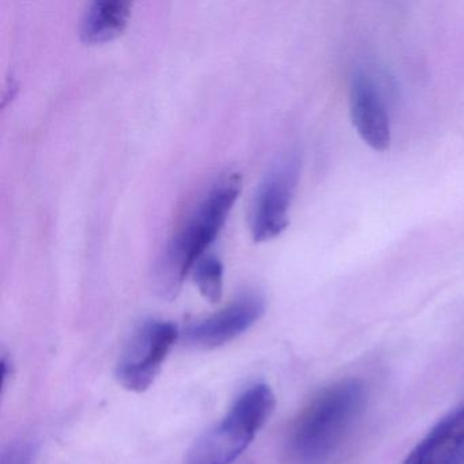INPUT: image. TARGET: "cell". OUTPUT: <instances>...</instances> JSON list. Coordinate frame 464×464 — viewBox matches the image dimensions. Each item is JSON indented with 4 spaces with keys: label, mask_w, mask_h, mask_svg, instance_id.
<instances>
[{
    "label": "cell",
    "mask_w": 464,
    "mask_h": 464,
    "mask_svg": "<svg viewBox=\"0 0 464 464\" xmlns=\"http://www.w3.org/2000/svg\"><path fill=\"white\" fill-rule=\"evenodd\" d=\"M368 391L362 380L347 377L323 388L290 429V464H331L362 418Z\"/></svg>",
    "instance_id": "1"
},
{
    "label": "cell",
    "mask_w": 464,
    "mask_h": 464,
    "mask_svg": "<svg viewBox=\"0 0 464 464\" xmlns=\"http://www.w3.org/2000/svg\"><path fill=\"white\" fill-rule=\"evenodd\" d=\"M240 192L238 173L221 176L170 238L154 268V286L162 298L173 300L180 292L184 279L221 232Z\"/></svg>",
    "instance_id": "2"
},
{
    "label": "cell",
    "mask_w": 464,
    "mask_h": 464,
    "mask_svg": "<svg viewBox=\"0 0 464 464\" xmlns=\"http://www.w3.org/2000/svg\"><path fill=\"white\" fill-rule=\"evenodd\" d=\"M276 407L270 385L246 388L227 414L206 431L189 450L187 464H233L254 441Z\"/></svg>",
    "instance_id": "3"
},
{
    "label": "cell",
    "mask_w": 464,
    "mask_h": 464,
    "mask_svg": "<svg viewBox=\"0 0 464 464\" xmlns=\"http://www.w3.org/2000/svg\"><path fill=\"white\" fill-rule=\"evenodd\" d=\"M300 175L301 159L295 151L282 156L266 173L255 192L249 218L256 243L273 240L286 229Z\"/></svg>",
    "instance_id": "4"
},
{
    "label": "cell",
    "mask_w": 464,
    "mask_h": 464,
    "mask_svg": "<svg viewBox=\"0 0 464 464\" xmlns=\"http://www.w3.org/2000/svg\"><path fill=\"white\" fill-rule=\"evenodd\" d=\"M179 338L173 323L149 320L132 335L119 360L116 377L126 390L143 392L156 382Z\"/></svg>",
    "instance_id": "5"
},
{
    "label": "cell",
    "mask_w": 464,
    "mask_h": 464,
    "mask_svg": "<svg viewBox=\"0 0 464 464\" xmlns=\"http://www.w3.org/2000/svg\"><path fill=\"white\" fill-rule=\"evenodd\" d=\"M350 113L361 140L377 151L390 148L391 121L387 96L371 72H358L350 88Z\"/></svg>",
    "instance_id": "6"
},
{
    "label": "cell",
    "mask_w": 464,
    "mask_h": 464,
    "mask_svg": "<svg viewBox=\"0 0 464 464\" xmlns=\"http://www.w3.org/2000/svg\"><path fill=\"white\" fill-rule=\"evenodd\" d=\"M266 303L259 295H241L227 308L189 325L187 341L199 349H217L248 331L265 314Z\"/></svg>",
    "instance_id": "7"
},
{
    "label": "cell",
    "mask_w": 464,
    "mask_h": 464,
    "mask_svg": "<svg viewBox=\"0 0 464 464\" xmlns=\"http://www.w3.org/2000/svg\"><path fill=\"white\" fill-rule=\"evenodd\" d=\"M463 447L464 403H461L436 422L401 464H452Z\"/></svg>",
    "instance_id": "8"
},
{
    "label": "cell",
    "mask_w": 464,
    "mask_h": 464,
    "mask_svg": "<svg viewBox=\"0 0 464 464\" xmlns=\"http://www.w3.org/2000/svg\"><path fill=\"white\" fill-rule=\"evenodd\" d=\"M131 17V4L121 0L94 2L81 24V40L88 45L112 42L126 31Z\"/></svg>",
    "instance_id": "9"
},
{
    "label": "cell",
    "mask_w": 464,
    "mask_h": 464,
    "mask_svg": "<svg viewBox=\"0 0 464 464\" xmlns=\"http://www.w3.org/2000/svg\"><path fill=\"white\" fill-rule=\"evenodd\" d=\"M200 295L211 304L221 301L224 295V265L214 255H206L192 270Z\"/></svg>",
    "instance_id": "10"
},
{
    "label": "cell",
    "mask_w": 464,
    "mask_h": 464,
    "mask_svg": "<svg viewBox=\"0 0 464 464\" xmlns=\"http://www.w3.org/2000/svg\"><path fill=\"white\" fill-rule=\"evenodd\" d=\"M34 447L31 442L17 441L10 444L0 456V464H32Z\"/></svg>",
    "instance_id": "11"
},
{
    "label": "cell",
    "mask_w": 464,
    "mask_h": 464,
    "mask_svg": "<svg viewBox=\"0 0 464 464\" xmlns=\"http://www.w3.org/2000/svg\"><path fill=\"white\" fill-rule=\"evenodd\" d=\"M452 464H464V447L463 450H460V453H459L458 458L455 459V461H453Z\"/></svg>",
    "instance_id": "12"
}]
</instances>
